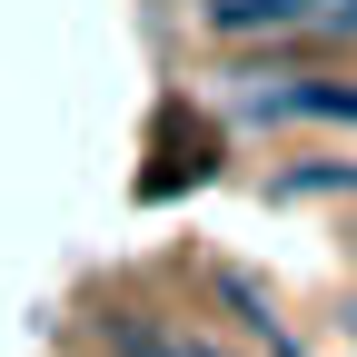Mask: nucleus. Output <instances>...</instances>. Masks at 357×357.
Returning <instances> with one entry per match:
<instances>
[{
    "label": "nucleus",
    "mask_w": 357,
    "mask_h": 357,
    "mask_svg": "<svg viewBox=\"0 0 357 357\" xmlns=\"http://www.w3.org/2000/svg\"><path fill=\"white\" fill-rule=\"evenodd\" d=\"M347 328H357V307H347Z\"/></svg>",
    "instance_id": "nucleus-3"
},
{
    "label": "nucleus",
    "mask_w": 357,
    "mask_h": 357,
    "mask_svg": "<svg viewBox=\"0 0 357 357\" xmlns=\"http://www.w3.org/2000/svg\"><path fill=\"white\" fill-rule=\"evenodd\" d=\"M328 0H208V30H288V20H318Z\"/></svg>",
    "instance_id": "nucleus-2"
},
{
    "label": "nucleus",
    "mask_w": 357,
    "mask_h": 357,
    "mask_svg": "<svg viewBox=\"0 0 357 357\" xmlns=\"http://www.w3.org/2000/svg\"><path fill=\"white\" fill-rule=\"evenodd\" d=\"M258 119H357V89H328V79H298V89H268Z\"/></svg>",
    "instance_id": "nucleus-1"
}]
</instances>
